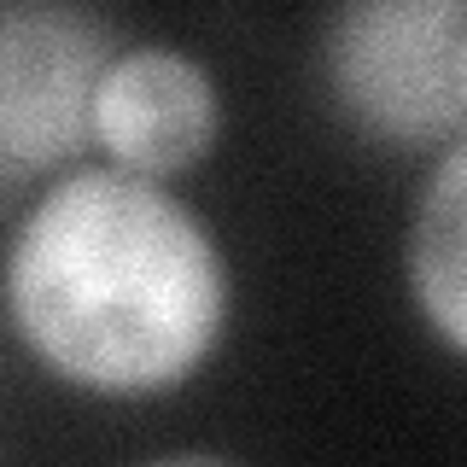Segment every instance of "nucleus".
Segmentation results:
<instances>
[{"instance_id": "1", "label": "nucleus", "mask_w": 467, "mask_h": 467, "mask_svg": "<svg viewBox=\"0 0 467 467\" xmlns=\"http://www.w3.org/2000/svg\"><path fill=\"white\" fill-rule=\"evenodd\" d=\"M24 345L70 386L140 398L211 357L228 269L170 187L129 170H77L36 199L6 263Z\"/></svg>"}, {"instance_id": "2", "label": "nucleus", "mask_w": 467, "mask_h": 467, "mask_svg": "<svg viewBox=\"0 0 467 467\" xmlns=\"http://www.w3.org/2000/svg\"><path fill=\"white\" fill-rule=\"evenodd\" d=\"M467 0H362L333 12L321 58L339 111L391 146L467 140Z\"/></svg>"}, {"instance_id": "3", "label": "nucleus", "mask_w": 467, "mask_h": 467, "mask_svg": "<svg viewBox=\"0 0 467 467\" xmlns=\"http://www.w3.org/2000/svg\"><path fill=\"white\" fill-rule=\"evenodd\" d=\"M111 24L82 6H6L0 18V158L6 182L53 170L94 140Z\"/></svg>"}, {"instance_id": "4", "label": "nucleus", "mask_w": 467, "mask_h": 467, "mask_svg": "<svg viewBox=\"0 0 467 467\" xmlns=\"http://www.w3.org/2000/svg\"><path fill=\"white\" fill-rule=\"evenodd\" d=\"M94 140L129 175H182L216 140V88L175 47H123L99 82Z\"/></svg>"}, {"instance_id": "5", "label": "nucleus", "mask_w": 467, "mask_h": 467, "mask_svg": "<svg viewBox=\"0 0 467 467\" xmlns=\"http://www.w3.org/2000/svg\"><path fill=\"white\" fill-rule=\"evenodd\" d=\"M409 286L444 345L467 357V140L444 146L409 223Z\"/></svg>"}, {"instance_id": "6", "label": "nucleus", "mask_w": 467, "mask_h": 467, "mask_svg": "<svg viewBox=\"0 0 467 467\" xmlns=\"http://www.w3.org/2000/svg\"><path fill=\"white\" fill-rule=\"evenodd\" d=\"M152 467H234V462H216V456H170V462H152Z\"/></svg>"}, {"instance_id": "7", "label": "nucleus", "mask_w": 467, "mask_h": 467, "mask_svg": "<svg viewBox=\"0 0 467 467\" xmlns=\"http://www.w3.org/2000/svg\"><path fill=\"white\" fill-rule=\"evenodd\" d=\"M462 88H467V47H462Z\"/></svg>"}]
</instances>
